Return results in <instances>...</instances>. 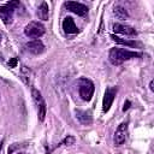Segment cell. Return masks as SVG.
<instances>
[{
    "instance_id": "2",
    "label": "cell",
    "mask_w": 154,
    "mask_h": 154,
    "mask_svg": "<svg viewBox=\"0 0 154 154\" xmlns=\"http://www.w3.org/2000/svg\"><path fill=\"white\" fill-rule=\"evenodd\" d=\"M94 83L88 78H81L78 81V93L84 101H90L94 94Z\"/></svg>"
},
{
    "instance_id": "8",
    "label": "cell",
    "mask_w": 154,
    "mask_h": 154,
    "mask_svg": "<svg viewBox=\"0 0 154 154\" xmlns=\"http://www.w3.org/2000/svg\"><path fill=\"white\" fill-rule=\"evenodd\" d=\"M13 13H14V8H12L10 5H4L0 6V19L6 24H11L12 19H13Z\"/></svg>"
},
{
    "instance_id": "18",
    "label": "cell",
    "mask_w": 154,
    "mask_h": 154,
    "mask_svg": "<svg viewBox=\"0 0 154 154\" xmlns=\"http://www.w3.org/2000/svg\"><path fill=\"white\" fill-rule=\"evenodd\" d=\"M17 63H18L17 58H12V59H10V61H8V66H10V67H16V66H17Z\"/></svg>"
},
{
    "instance_id": "13",
    "label": "cell",
    "mask_w": 154,
    "mask_h": 154,
    "mask_svg": "<svg viewBox=\"0 0 154 154\" xmlns=\"http://www.w3.org/2000/svg\"><path fill=\"white\" fill-rule=\"evenodd\" d=\"M76 117H77V119H78L82 124H84V125L91 124V122H93V118H91L90 113L87 112V111H77V112H76Z\"/></svg>"
},
{
    "instance_id": "20",
    "label": "cell",
    "mask_w": 154,
    "mask_h": 154,
    "mask_svg": "<svg viewBox=\"0 0 154 154\" xmlns=\"http://www.w3.org/2000/svg\"><path fill=\"white\" fill-rule=\"evenodd\" d=\"M149 88H150V90L153 91L154 89H153V81H150V83H149Z\"/></svg>"
},
{
    "instance_id": "12",
    "label": "cell",
    "mask_w": 154,
    "mask_h": 154,
    "mask_svg": "<svg viewBox=\"0 0 154 154\" xmlns=\"http://www.w3.org/2000/svg\"><path fill=\"white\" fill-rule=\"evenodd\" d=\"M37 16L42 20H47L48 19V17H49V7H48V4L46 1L41 2V5L38 6V8H37Z\"/></svg>"
},
{
    "instance_id": "1",
    "label": "cell",
    "mask_w": 154,
    "mask_h": 154,
    "mask_svg": "<svg viewBox=\"0 0 154 154\" xmlns=\"http://www.w3.org/2000/svg\"><path fill=\"white\" fill-rule=\"evenodd\" d=\"M142 54L141 53H137V52H131L129 49H125V48H118V47H114L109 51V54H108V58H109V61L113 64V65H120L123 64L124 61L129 60V59H132V58H140Z\"/></svg>"
},
{
    "instance_id": "7",
    "label": "cell",
    "mask_w": 154,
    "mask_h": 154,
    "mask_svg": "<svg viewBox=\"0 0 154 154\" xmlns=\"http://www.w3.org/2000/svg\"><path fill=\"white\" fill-rule=\"evenodd\" d=\"M64 6L69 11L76 13L77 16L83 17V16H87V13H88V7L84 4H81V2H77V1H66L64 4Z\"/></svg>"
},
{
    "instance_id": "9",
    "label": "cell",
    "mask_w": 154,
    "mask_h": 154,
    "mask_svg": "<svg viewBox=\"0 0 154 154\" xmlns=\"http://www.w3.org/2000/svg\"><path fill=\"white\" fill-rule=\"evenodd\" d=\"M26 49L31 53V54H35V55H38L41 54L43 51H45V45L42 43V41L40 40H32V41H29L26 45H25Z\"/></svg>"
},
{
    "instance_id": "11",
    "label": "cell",
    "mask_w": 154,
    "mask_h": 154,
    "mask_svg": "<svg viewBox=\"0 0 154 154\" xmlns=\"http://www.w3.org/2000/svg\"><path fill=\"white\" fill-rule=\"evenodd\" d=\"M63 29L67 34H76V32H78V28H77L75 20L71 17H66L63 20Z\"/></svg>"
},
{
    "instance_id": "22",
    "label": "cell",
    "mask_w": 154,
    "mask_h": 154,
    "mask_svg": "<svg viewBox=\"0 0 154 154\" xmlns=\"http://www.w3.org/2000/svg\"><path fill=\"white\" fill-rule=\"evenodd\" d=\"M0 42H1V36H0Z\"/></svg>"
},
{
    "instance_id": "3",
    "label": "cell",
    "mask_w": 154,
    "mask_h": 154,
    "mask_svg": "<svg viewBox=\"0 0 154 154\" xmlns=\"http://www.w3.org/2000/svg\"><path fill=\"white\" fill-rule=\"evenodd\" d=\"M31 96H32V99H34V101H35V103L37 106V117H38V120L40 122H43L45 118H46V113H47L46 102H45L41 93L37 89H35V88L31 89Z\"/></svg>"
},
{
    "instance_id": "5",
    "label": "cell",
    "mask_w": 154,
    "mask_h": 154,
    "mask_svg": "<svg viewBox=\"0 0 154 154\" xmlns=\"http://www.w3.org/2000/svg\"><path fill=\"white\" fill-rule=\"evenodd\" d=\"M116 95H117V88L114 87H108L105 91V95H103V100H102V111L103 112H108L114 99H116Z\"/></svg>"
},
{
    "instance_id": "10",
    "label": "cell",
    "mask_w": 154,
    "mask_h": 154,
    "mask_svg": "<svg viewBox=\"0 0 154 154\" xmlns=\"http://www.w3.org/2000/svg\"><path fill=\"white\" fill-rule=\"evenodd\" d=\"M113 30L114 32L117 34H122V35H128V36H135L137 32L136 30L132 28V26H129V25H124V24H114L113 25Z\"/></svg>"
},
{
    "instance_id": "21",
    "label": "cell",
    "mask_w": 154,
    "mask_h": 154,
    "mask_svg": "<svg viewBox=\"0 0 154 154\" xmlns=\"http://www.w3.org/2000/svg\"><path fill=\"white\" fill-rule=\"evenodd\" d=\"M16 154H25V153H23V152H17Z\"/></svg>"
},
{
    "instance_id": "19",
    "label": "cell",
    "mask_w": 154,
    "mask_h": 154,
    "mask_svg": "<svg viewBox=\"0 0 154 154\" xmlns=\"http://www.w3.org/2000/svg\"><path fill=\"white\" fill-rule=\"evenodd\" d=\"M129 107H130V101H126V102L124 103V107H123V111L125 112V111H126V109H128Z\"/></svg>"
},
{
    "instance_id": "17",
    "label": "cell",
    "mask_w": 154,
    "mask_h": 154,
    "mask_svg": "<svg viewBox=\"0 0 154 154\" xmlns=\"http://www.w3.org/2000/svg\"><path fill=\"white\" fill-rule=\"evenodd\" d=\"M75 143V137L73 136H67L64 141H63V144H65V146H71V144H73Z\"/></svg>"
},
{
    "instance_id": "6",
    "label": "cell",
    "mask_w": 154,
    "mask_h": 154,
    "mask_svg": "<svg viewBox=\"0 0 154 154\" xmlns=\"http://www.w3.org/2000/svg\"><path fill=\"white\" fill-rule=\"evenodd\" d=\"M126 136H128V123L124 122V123H120L114 132V136H113V142L116 146H120L125 142L126 140Z\"/></svg>"
},
{
    "instance_id": "14",
    "label": "cell",
    "mask_w": 154,
    "mask_h": 154,
    "mask_svg": "<svg viewBox=\"0 0 154 154\" xmlns=\"http://www.w3.org/2000/svg\"><path fill=\"white\" fill-rule=\"evenodd\" d=\"M113 14L118 18V19H126L129 17L128 11L123 7V6H114L113 8Z\"/></svg>"
},
{
    "instance_id": "15",
    "label": "cell",
    "mask_w": 154,
    "mask_h": 154,
    "mask_svg": "<svg viewBox=\"0 0 154 154\" xmlns=\"http://www.w3.org/2000/svg\"><path fill=\"white\" fill-rule=\"evenodd\" d=\"M111 38L116 43H118V45H123V46H128V47H135V46H137V42L129 41V40H125V38H120V37H118L116 35H111Z\"/></svg>"
},
{
    "instance_id": "16",
    "label": "cell",
    "mask_w": 154,
    "mask_h": 154,
    "mask_svg": "<svg viewBox=\"0 0 154 154\" xmlns=\"http://www.w3.org/2000/svg\"><path fill=\"white\" fill-rule=\"evenodd\" d=\"M29 76H30V70H29V67L22 66V70H20V78L24 81L25 84H29V82H30Z\"/></svg>"
},
{
    "instance_id": "4",
    "label": "cell",
    "mask_w": 154,
    "mask_h": 154,
    "mask_svg": "<svg viewBox=\"0 0 154 154\" xmlns=\"http://www.w3.org/2000/svg\"><path fill=\"white\" fill-rule=\"evenodd\" d=\"M24 34L30 38H38L45 34V26L40 22H30L24 28Z\"/></svg>"
}]
</instances>
